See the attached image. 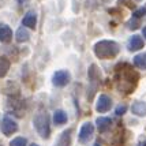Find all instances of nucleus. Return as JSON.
I'll use <instances>...</instances> for the list:
<instances>
[{"instance_id": "4", "label": "nucleus", "mask_w": 146, "mask_h": 146, "mask_svg": "<svg viewBox=\"0 0 146 146\" xmlns=\"http://www.w3.org/2000/svg\"><path fill=\"white\" fill-rule=\"evenodd\" d=\"M71 81V74L67 70H57L52 76V83L57 88L67 86Z\"/></svg>"}, {"instance_id": "8", "label": "nucleus", "mask_w": 146, "mask_h": 146, "mask_svg": "<svg viewBox=\"0 0 146 146\" xmlns=\"http://www.w3.org/2000/svg\"><path fill=\"white\" fill-rule=\"evenodd\" d=\"M112 107V100L111 97H108L107 94H100L98 98H97V102H96V111L100 112V113H104V112H108Z\"/></svg>"}, {"instance_id": "12", "label": "nucleus", "mask_w": 146, "mask_h": 146, "mask_svg": "<svg viewBox=\"0 0 146 146\" xmlns=\"http://www.w3.org/2000/svg\"><path fill=\"white\" fill-rule=\"evenodd\" d=\"M131 112H133L135 116H141V117L146 116V102L135 101L133 105H131Z\"/></svg>"}, {"instance_id": "17", "label": "nucleus", "mask_w": 146, "mask_h": 146, "mask_svg": "<svg viewBox=\"0 0 146 146\" xmlns=\"http://www.w3.org/2000/svg\"><path fill=\"white\" fill-rule=\"evenodd\" d=\"M10 66H11V63L7 57H0V78L7 75V72L10 70Z\"/></svg>"}, {"instance_id": "13", "label": "nucleus", "mask_w": 146, "mask_h": 146, "mask_svg": "<svg viewBox=\"0 0 146 146\" xmlns=\"http://www.w3.org/2000/svg\"><path fill=\"white\" fill-rule=\"evenodd\" d=\"M13 38V30L7 25H0V42H10Z\"/></svg>"}, {"instance_id": "14", "label": "nucleus", "mask_w": 146, "mask_h": 146, "mask_svg": "<svg viewBox=\"0 0 146 146\" xmlns=\"http://www.w3.org/2000/svg\"><path fill=\"white\" fill-rule=\"evenodd\" d=\"M96 124H97V128H98V131L100 133H105L107 130L111 128L112 126V120L109 119V117H97V120H96Z\"/></svg>"}, {"instance_id": "23", "label": "nucleus", "mask_w": 146, "mask_h": 146, "mask_svg": "<svg viewBox=\"0 0 146 146\" xmlns=\"http://www.w3.org/2000/svg\"><path fill=\"white\" fill-rule=\"evenodd\" d=\"M17 1H18L21 6H26V4L29 3V0H17Z\"/></svg>"}, {"instance_id": "1", "label": "nucleus", "mask_w": 146, "mask_h": 146, "mask_svg": "<svg viewBox=\"0 0 146 146\" xmlns=\"http://www.w3.org/2000/svg\"><path fill=\"white\" fill-rule=\"evenodd\" d=\"M139 81V74L127 63H121L115 68V83L120 93L130 94L137 88Z\"/></svg>"}, {"instance_id": "24", "label": "nucleus", "mask_w": 146, "mask_h": 146, "mask_svg": "<svg viewBox=\"0 0 146 146\" xmlns=\"http://www.w3.org/2000/svg\"><path fill=\"white\" fill-rule=\"evenodd\" d=\"M142 34H143V37L146 38V27H143V30H142Z\"/></svg>"}, {"instance_id": "9", "label": "nucleus", "mask_w": 146, "mask_h": 146, "mask_svg": "<svg viewBox=\"0 0 146 146\" xmlns=\"http://www.w3.org/2000/svg\"><path fill=\"white\" fill-rule=\"evenodd\" d=\"M22 25H23V27L36 29V25H37V15H36V13L34 11L26 13V15L22 19Z\"/></svg>"}, {"instance_id": "28", "label": "nucleus", "mask_w": 146, "mask_h": 146, "mask_svg": "<svg viewBox=\"0 0 146 146\" xmlns=\"http://www.w3.org/2000/svg\"><path fill=\"white\" fill-rule=\"evenodd\" d=\"M0 146H1V145H0Z\"/></svg>"}, {"instance_id": "27", "label": "nucleus", "mask_w": 146, "mask_h": 146, "mask_svg": "<svg viewBox=\"0 0 146 146\" xmlns=\"http://www.w3.org/2000/svg\"><path fill=\"white\" fill-rule=\"evenodd\" d=\"M137 1H141V0H137Z\"/></svg>"}, {"instance_id": "16", "label": "nucleus", "mask_w": 146, "mask_h": 146, "mask_svg": "<svg viewBox=\"0 0 146 146\" xmlns=\"http://www.w3.org/2000/svg\"><path fill=\"white\" fill-rule=\"evenodd\" d=\"M15 38H17V41L18 42H26V41H29L30 40V33L29 30L26 29V27H19L18 30H17V34H15Z\"/></svg>"}, {"instance_id": "10", "label": "nucleus", "mask_w": 146, "mask_h": 146, "mask_svg": "<svg viewBox=\"0 0 146 146\" xmlns=\"http://www.w3.org/2000/svg\"><path fill=\"white\" fill-rule=\"evenodd\" d=\"M71 134H72V130L70 128L64 130L55 142V146H71Z\"/></svg>"}, {"instance_id": "6", "label": "nucleus", "mask_w": 146, "mask_h": 146, "mask_svg": "<svg viewBox=\"0 0 146 146\" xmlns=\"http://www.w3.org/2000/svg\"><path fill=\"white\" fill-rule=\"evenodd\" d=\"M0 130H1V133L4 135L10 137V135H13L14 133L18 131V124H17V121L14 120L13 117L4 116L3 120H1V124H0Z\"/></svg>"}, {"instance_id": "22", "label": "nucleus", "mask_w": 146, "mask_h": 146, "mask_svg": "<svg viewBox=\"0 0 146 146\" xmlns=\"http://www.w3.org/2000/svg\"><path fill=\"white\" fill-rule=\"evenodd\" d=\"M146 14V8H139V10H137L135 13H134V18H141L142 15H145Z\"/></svg>"}, {"instance_id": "15", "label": "nucleus", "mask_w": 146, "mask_h": 146, "mask_svg": "<svg viewBox=\"0 0 146 146\" xmlns=\"http://www.w3.org/2000/svg\"><path fill=\"white\" fill-rule=\"evenodd\" d=\"M67 113L62 111V109H57L55 111V113H53V123L56 124V126H62L64 123H67Z\"/></svg>"}, {"instance_id": "7", "label": "nucleus", "mask_w": 146, "mask_h": 146, "mask_svg": "<svg viewBox=\"0 0 146 146\" xmlns=\"http://www.w3.org/2000/svg\"><path fill=\"white\" fill-rule=\"evenodd\" d=\"M88 76H89V81L92 83V89H90V94H88V98H92L93 94L96 93V89H97V85H98V81H100V72H98V68L96 64H92L89 67V71H88Z\"/></svg>"}, {"instance_id": "11", "label": "nucleus", "mask_w": 146, "mask_h": 146, "mask_svg": "<svg viewBox=\"0 0 146 146\" xmlns=\"http://www.w3.org/2000/svg\"><path fill=\"white\" fill-rule=\"evenodd\" d=\"M143 48V40L139 36H133V37L128 40V51L135 52L139 51Z\"/></svg>"}, {"instance_id": "5", "label": "nucleus", "mask_w": 146, "mask_h": 146, "mask_svg": "<svg viewBox=\"0 0 146 146\" xmlns=\"http://www.w3.org/2000/svg\"><path fill=\"white\" fill-rule=\"evenodd\" d=\"M93 134H94V126H93V123L85 121L82 126H81V130H79V134H78V139H79L81 143H86V142H89L92 139Z\"/></svg>"}, {"instance_id": "2", "label": "nucleus", "mask_w": 146, "mask_h": 146, "mask_svg": "<svg viewBox=\"0 0 146 146\" xmlns=\"http://www.w3.org/2000/svg\"><path fill=\"white\" fill-rule=\"evenodd\" d=\"M93 52L98 59L101 60H108V59H113L119 55L120 52V45L116 41L112 40H101L98 42H96L93 46Z\"/></svg>"}, {"instance_id": "19", "label": "nucleus", "mask_w": 146, "mask_h": 146, "mask_svg": "<svg viewBox=\"0 0 146 146\" xmlns=\"http://www.w3.org/2000/svg\"><path fill=\"white\" fill-rule=\"evenodd\" d=\"M26 143H27L26 138H23V137H17V138H14V139L10 142V146H26Z\"/></svg>"}, {"instance_id": "3", "label": "nucleus", "mask_w": 146, "mask_h": 146, "mask_svg": "<svg viewBox=\"0 0 146 146\" xmlns=\"http://www.w3.org/2000/svg\"><path fill=\"white\" fill-rule=\"evenodd\" d=\"M33 126H34L37 134L41 138H44V139L49 138V135H51V119H49V115L46 113V111H38L37 113L34 115Z\"/></svg>"}, {"instance_id": "20", "label": "nucleus", "mask_w": 146, "mask_h": 146, "mask_svg": "<svg viewBox=\"0 0 146 146\" xmlns=\"http://www.w3.org/2000/svg\"><path fill=\"white\" fill-rule=\"evenodd\" d=\"M126 111H127V105H126V104H120V105H117V107H116L115 113L117 115V116H121V115L126 113Z\"/></svg>"}, {"instance_id": "21", "label": "nucleus", "mask_w": 146, "mask_h": 146, "mask_svg": "<svg viewBox=\"0 0 146 146\" xmlns=\"http://www.w3.org/2000/svg\"><path fill=\"white\" fill-rule=\"evenodd\" d=\"M138 26H139V22H138V19L137 18H133L130 22H128V27H130V29H133V30H135Z\"/></svg>"}, {"instance_id": "25", "label": "nucleus", "mask_w": 146, "mask_h": 146, "mask_svg": "<svg viewBox=\"0 0 146 146\" xmlns=\"http://www.w3.org/2000/svg\"><path fill=\"white\" fill-rule=\"evenodd\" d=\"M94 146H101V145H100V143H98V142H96V145Z\"/></svg>"}, {"instance_id": "18", "label": "nucleus", "mask_w": 146, "mask_h": 146, "mask_svg": "<svg viewBox=\"0 0 146 146\" xmlns=\"http://www.w3.org/2000/svg\"><path fill=\"white\" fill-rule=\"evenodd\" d=\"M134 64H135L138 68H143V70H146V53L137 55V56L134 57Z\"/></svg>"}, {"instance_id": "26", "label": "nucleus", "mask_w": 146, "mask_h": 146, "mask_svg": "<svg viewBox=\"0 0 146 146\" xmlns=\"http://www.w3.org/2000/svg\"><path fill=\"white\" fill-rule=\"evenodd\" d=\"M30 146H38V145H37V143H32V145H30Z\"/></svg>"}]
</instances>
